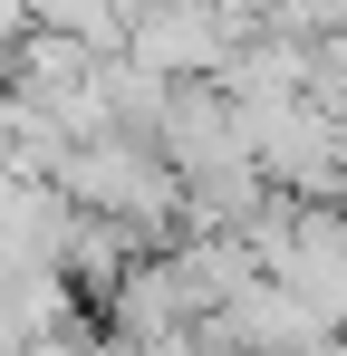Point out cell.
Instances as JSON below:
<instances>
[{"mask_svg":"<svg viewBox=\"0 0 347 356\" xmlns=\"http://www.w3.org/2000/svg\"><path fill=\"white\" fill-rule=\"evenodd\" d=\"M58 193H68L77 212L125 222V232H145L155 250H174L164 232L183 222V174L164 164V145H155V135H87V145H68Z\"/></svg>","mask_w":347,"mask_h":356,"instance_id":"cell-1","label":"cell"},{"mask_svg":"<svg viewBox=\"0 0 347 356\" xmlns=\"http://www.w3.org/2000/svg\"><path fill=\"white\" fill-rule=\"evenodd\" d=\"M125 58L155 67L164 87H222L241 58V19L222 0H145L135 29H125Z\"/></svg>","mask_w":347,"mask_h":356,"instance_id":"cell-2","label":"cell"},{"mask_svg":"<svg viewBox=\"0 0 347 356\" xmlns=\"http://www.w3.org/2000/svg\"><path fill=\"white\" fill-rule=\"evenodd\" d=\"M20 10H29V29L87 39V49H125V29H135L145 0H20Z\"/></svg>","mask_w":347,"mask_h":356,"instance_id":"cell-3","label":"cell"},{"mask_svg":"<svg viewBox=\"0 0 347 356\" xmlns=\"http://www.w3.org/2000/svg\"><path fill=\"white\" fill-rule=\"evenodd\" d=\"M20 39H29V10H20V0H0V58H10Z\"/></svg>","mask_w":347,"mask_h":356,"instance_id":"cell-4","label":"cell"}]
</instances>
